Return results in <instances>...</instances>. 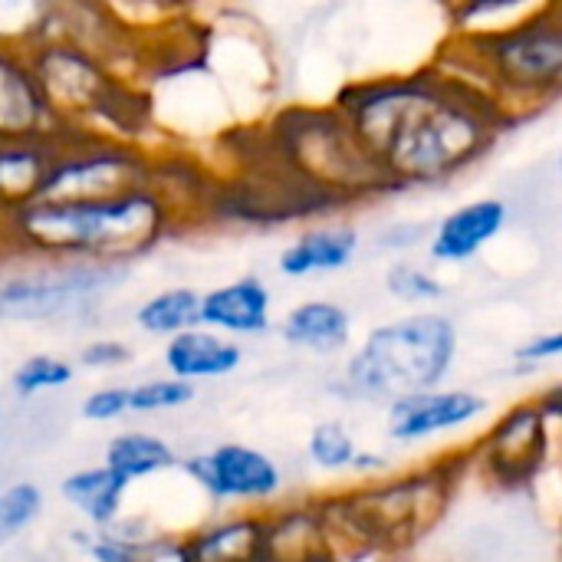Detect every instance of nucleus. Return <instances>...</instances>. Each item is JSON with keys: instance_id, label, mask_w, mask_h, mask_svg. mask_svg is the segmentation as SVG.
<instances>
[{"instance_id": "25", "label": "nucleus", "mask_w": 562, "mask_h": 562, "mask_svg": "<svg viewBox=\"0 0 562 562\" xmlns=\"http://www.w3.org/2000/svg\"><path fill=\"white\" fill-rule=\"evenodd\" d=\"M359 448L362 445L352 435V428L346 422H336V418L313 425V431L306 438V458L323 474H349Z\"/></svg>"}, {"instance_id": "8", "label": "nucleus", "mask_w": 562, "mask_h": 562, "mask_svg": "<svg viewBox=\"0 0 562 562\" xmlns=\"http://www.w3.org/2000/svg\"><path fill=\"white\" fill-rule=\"evenodd\" d=\"M277 142H280V161L310 191H323L326 198H352V201L385 191L379 171L362 155V148L356 145L336 109L293 112L277 132Z\"/></svg>"}, {"instance_id": "11", "label": "nucleus", "mask_w": 562, "mask_h": 562, "mask_svg": "<svg viewBox=\"0 0 562 562\" xmlns=\"http://www.w3.org/2000/svg\"><path fill=\"white\" fill-rule=\"evenodd\" d=\"M184 477L217 507H273L286 494L283 464L263 448L224 441L207 454L178 461Z\"/></svg>"}, {"instance_id": "26", "label": "nucleus", "mask_w": 562, "mask_h": 562, "mask_svg": "<svg viewBox=\"0 0 562 562\" xmlns=\"http://www.w3.org/2000/svg\"><path fill=\"white\" fill-rule=\"evenodd\" d=\"M72 379H76V362H69L63 356H53V352H36V356H26L13 369L10 389L20 398H36V395L59 392V389L72 385Z\"/></svg>"}, {"instance_id": "17", "label": "nucleus", "mask_w": 562, "mask_h": 562, "mask_svg": "<svg viewBox=\"0 0 562 562\" xmlns=\"http://www.w3.org/2000/svg\"><path fill=\"white\" fill-rule=\"evenodd\" d=\"M161 362L168 375L198 385V382H217L234 375L244 366V349L237 339H227L207 326H194L165 339Z\"/></svg>"}, {"instance_id": "3", "label": "nucleus", "mask_w": 562, "mask_h": 562, "mask_svg": "<svg viewBox=\"0 0 562 562\" xmlns=\"http://www.w3.org/2000/svg\"><path fill=\"white\" fill-rule=\"evenodd\" d=\"M464 471H471L468 451L438 458L435 464H425L408 474H385L379 481H366L359 491L329 501L319 497L316 504L333 543L352 540L356 547L405 550L418 543L428 530H435Z\"/></svg>"}, {"instance_id": "2", "label": "nucleus", "mask_w": 562, "mask_h": 562, "mask_svg": "<svg viewBox=\"0 0 562 562\" xmlns=\"http://www.w3.org/2000/svg\"><path fill=\"white\" fill-rule=\"evenodd\" d=\"M178 214L168 188L151 178L99 198L30 201L0 221V237L10 254L132 263L168 240Z\"/></svg>"}, {"instance_id": "6", "label": "nucleus", "mask_w": 562, "mask_h": 562, "mask_svg": "<svg viewBox=\"0 0 562 562\" xmlns=\"http://www.w3.org/2000/svg\"><path fill=\"white\" fill-rule=\"evenodd\" d=\"M128 280V263L10 254L0 263V323H59L86 316Z\"/></svg>"}, {"instance_id": "20", "label": "nucleus", "mask_w": 562, "mask_h": 562, "mask_svg": "<svg viewBox=\"0 0 562 562\" xmlns=\"http://www.w3.org/2000/svg\"><path fill=\"white\" fill-rule=\"evenodd\" d=\"M280 339L310 356H339L352 342V316L333 300H306L283 316Z\"/></svg>"}, {"instance_id": "10", "label": "nucleus", "mask_w": 562, "mask_h": 562, "mask_svg": "<svg viewBox=\"0 0 562 562\" xmlns=\"http://www.w3.org/2000/svg\"><path fill=\"white\" fill-rule=\"evenodd\" d=\"M155 178L151 161L112 138L66 135L36 201H72L115 194Z\"/></svg>"}, {"instance_id": "28", "label": "nucleus", "mask_w": 562, "mask_h": 562, "mask_svg": "<svg viewBox=\"0 0 562 562\" xmlns=\"http://www.w3.org/2000/svg\"><path fill=\"white\" fill-rule=\"evenodd\" d=\"M385 290L392 300L405 303V306H431L438 300L448 296V286L438 273H431L428 267L415 263V260H398L389 267L385 273Z\"/></svg>"}, {"instance_id": "13", "label": "nucleus", "mask_w": 562, "mask_h": 562, "mask_svg": "<svg viewBox=\"0 0 562 562\" xmlns=\"http://www.w3.org/2000/svg\"><path fill=\"white\" fill-rule=\"evenodd\" d=\"M69 135L59 128L40 89L26 49L0 43V145Z\"/></svg>"}, {"instance_id": "9", "label": "nucleus", "mask_w": 562, "mask_h": 562, "mask_svg": "<svg viewBox=\"0 0 562 562\" xmlns=\"http://www.w3.org/2000/svg\"><path fill=\"white\" fill-rule=\"evenodd\" d=\"M553 431L557 425L530 402L507 408L468 451L471 468L497 491H524L533 487L553 458Z\"/></svg>"}, {"instance_id": "24", "label": "nucleus", "mask_w": 562, "mask_h": 562, "mask_svg": "<svg viewBox=\"0 0 562 562\" xmlns=\"http://www.w3.org/2000/svg\"><path fill=\"white\" fill-rule=\"evenodd\" d=\"M59 0H0V43L30 49L53 33Z\"/></svg>"}, {"instance_id": "32", "label": "nucleus", "mask_w": 562, "mask_h": 562, "mask_svg": "<svg viewBox=\"0 0 562 562\" xmlns=\"http://www.w3.org/2000/svg\"><path fill=\"white\" fill-rule=\"evenodd\" d=\"M128 362H132V349L122 339H92L76 356V366L89 372H115V369H125Z\"/></svg>"}, {"instance_id": "16", "label": "nucleus", "mask_w": 562, "mask_h": 562, "mask_svg": "<svg viewBox=\"0 0 562 562\" xmlns=\"http://www.w3.org/2000/svg\"><path fill=\"white\" fill-rule=\"evenodd\" d=\"M178 562H270L267 517L254 510L231 514L181 537Z\"/></svg>"}, {"instance_id": "34", "label": "nucleus", "mask_w": 562, "mask_h": 562, "mask_svg": "<svg viewBox=\"0 0 562 562\" xmlns=\"http://www.w3.org/2000/svg\"><path fill=\"white\" fill-rule=\"evenodd\" d=\"M425 234H431L428 224H395L389 231H382L375 237V247H385V250H398V247H415L425 240Z\"/></svg>"}, {"instance_id": "1", "label": "nucleus", "mask_w": 562, "mask_h": 562, "mask_svg": "<svg viewBox=\"0 0 562 562\" xmlns=\"http://www.w3.org/2000/svg\"><path fill=\"white\" fill-rule=\"evenodd\" d=\"M385 191L441 188L484 161L510 115L474 82L422 72L342 89L333 105Z\"/></svg>"}, {"instance_id": "12", "label": "nucleus", "mask_w": 562, "mask_h": 562, "mask_svg": "<svg viewBox=\"0 0 562 562\" xmlns=\"http://www.w3.org/2000/svg\"><path fill=\"white\" fill-rule=\"evenodd\" d=\"M491 415L487 395L474 389H425L385 405V438L398 448H418L448 435L477 428Z\"/></svg>"}, {"instance_id": "21", "label": "nucleus", "mask_w": 562, "mask_h": 562, "mask_svg": "<svg viewBox=\"0 0 562 562\" xmlns=\"http://www.w3.org/2000/svg\"><path fill=\"white\" fill-rule=\"evenodd\" d=\"M128 484L112 474L105 464H89L79 468L72 474L63 477L59 484V497L79 514V520L89 530H105L112 527L122 514H125V501H128Z\"/></svg>"}, {"instance_id": "27", "label": "nucleus", "mask_w": 562, "mask_h": 562, "mask_svg": "<svg viewBox=\"0 0 562 562\" xmlns=\"http://www.w3.org/2000/svg\"><path fill=\"white\" fill-rule=\"evenodd\" d=\"M194 395H198V389L184 379H175V375L145 379L128 389V415H142V418L168 415V412L191 405Z\"/></svg>"}, {"instance_id": "18", "label": "nucleus", "mask_w": 562, "mask_h": 562, "mask_svg": "<svg viewBox=\"0 0 562 562\" xmlns=\"http://www.w3.org/2000/svg\"><path fill=\"white\" fill-rule=\"evenodd\" d=\"M356 254H359V231L349 224H326V227L303 231L296 240H290L280 250L277 270L290 280L339 273L356 260Z\"/></svg>"}, {"instance_id": "22", "label": "nucleus", "mask_w": 562, "mask_h": 562, "mask_svg": "<svg viewBox=\"0 0 562 562\" xmlns=\"http://www.w3.org/2000/svg\"><path fill=\"white\" fill-rule=\"evenodd\" d=\"M178 461H181L178 451L151 431H122L109 438L102 451V464L112 474H119L128 487L175 471Z\"/></svg>"}, {"instance_id": "7", "label": "nucleus", "mask_w": 562, "mask_h": 562, "mask_svg": "<svg viewBox=\"0 0 562 562\" xmlns=\"http://www.w3.org/2000/svg\"><path fill=\"white\" fill-rule=\"evenodd\" d=\"M40 89L56 115L59 128L69 135H92L89 119H125V86L109 69L105 53H95L72 40H40L26 49Z\"/></svg>"}, {"instance_id": "29", "label": "nucleus", "mask_w": 562, "mask_h": 562, "mask_svg": "<svg viewBox=\"0 0 562 562\" xmlns=\"http://www.w3.org/2000/svg\"><path fill=\"white\" fill-rule=\"evenodd\" d=\"M46 510V494L33 481H16L0 491V543L26 533Z\"/></svg>"}, {"instance_id": "36", "label": "nucleus", "mask_w": 562, "mask_h": 562, "mask_svg": "<svg viewBox=\"0 0 562 562\" xmlns=\"http://www.w3.org/2000/svg\"><path fill=\"white\" fill-rule=\"evenodd\" d=\"M20 562H46V560H20Z\"/></svg>"}, {"instance_id": "23", "label": "nucleus", "mask_w": 562, "mask_h": 562, "mask_svg": "<svg viewBox=\"0 0 562 562\" xmlns=\"http://www.w3.org/2000/svg\"><path fill=\"white\" fill-rule=\"evenodd\" d=\"M135 326L151 339H171L201 326V293L194 286H168L151 293L135 310Z\"/></svg>"}, {"instance_id": "14", "label": "nucleus", "mask_w": 562, "mask_h": 562, "mask_svg": "<svg viewBox=\"0 0 562 562\" xmlns=\"http://www.w3.org/2000/svg\"><path fill=\"white\" fill-rule=\"evenodd\" d=\"M273 293L257 273L234 277L201 293V326L227 339H254L270 329Z\"/></svg>"}, {"instance_id": "15", "label": "nucleus", "mask_w": 562, "mask_h": 562, "mask_svg": "<svg viewBox=\"0 0 562 562\" xmlns=\"http://www.w3.org/2000/svg\"><path fill=\"white\" fill-rule=\"evenodd\" d=\"M510 207L501 198H477L451 211L428 240V254L435 263H468L484 247H491L507 227Z\"/></svg>"}, {"instance_id": "31", "label": "nucleus", "mask_w": 562, "mask_h": 562, "mask_svg": "<svg viewBox=\"0 0 562 562\" xmlns=\"http://www.w3.org/2000/svg\"><path fill=\"white\" fill-rule=\"evenodd\" d=\"M82 418L92 425H115L128 415V385H99L82 398Z\"/></svg>"}, {"instance_id": "30", "label": "nucleus", "mask_w": 562, "mask_h": 562, "mask_svg": "<svg viewBox=\"0 0 562 562\" xmlns=\"http://www.w3.org/2000/svg\"><path fill=\"white\" fill-rule=\"evenodd\" d=\"M562 356V333L557 329H550V333H537V336H530L527 342H520L517 349H514V369L520 372V375H537V372H543V369H550V366H557Z\"/></svg>"}, {"instance_id": "4", "label": "nucleus", "mask_w": 562, "mask_h": 562, "mask_svg": "<svg viewBox=\"0 0 562 562\" xmlns=\"http://www.w3.org/2000/svg\"><path fill=\"white\" fill-rule=\"evenodd\" d=\"M458 326L451 316L418 310L375 326L342 366V389L356 402L389 405L402 395L438 389L458 362Z\"/></svg>"}, {"instance_id": "33", "label": "nucleus", "mask_w": 562, "mask_h": 562, "mask_svg": "<svg viewBox=\"0 0 562 562\" xmlns=\"http://www.w3.org/2000/svg\"><path fill=\"white\" fill-rule=\"evenodd\" d=\"M349 474H356L359 481H379V477L392 474V458L382 454V451H372V448H359L356 458H352Z\"/></svg>"}, {"instance_id": "19", "label": "nucleus", "mask_w": 562, "mask_h": 562, "mask_svg": "<svg viewBox=\"0 0 562 562\" xmlns=\"http://www.w3.org/2000/svg\"><path fill=\"white\" fill-rule=\"evenodd\" d=\"M66 135L0 145V221L36 201Z\"/></svg>"}, {"instance_id": "5", "label": "nucleus", "mask_w": 562, "mask_h": 562, "mask_svg": "<svg viewBox=\"0 0 562 562\" xmlns=\"http://www.w3.org/2000/svg\"><path fill=\"white\" fill-rule=\"evenodd\" d=\"M464 59L481 76V92L507 115L514 105L557 99L562 89V20L557 3L514 26L474 33Z\"/></svg>"}, {"instance_id": "35", "label": "nucleus", "mask_w": 562, "mask_h": 562, "mask_svg": "<svg viewBox=\"0 0 562 562\" xmlns=\"http://www.w3.org/2000/svg\"><path fill=\"white\" fill-rule=\"evenodd\" d=\"M533 405L553 422V425H560L562 418V385H547L540 395H533Z\"/></svg>"}]
</instances>
